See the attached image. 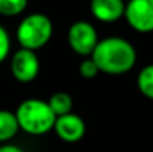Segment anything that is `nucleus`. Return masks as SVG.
<instances>
[{"instance_id":"1","label":"nucleus","mask_w":153,"mask_h":152,"mask_svg":"<svg viewBox=\"0 0 153 152\" xmlns=\"http://www.w3.org/2000/svg\"><path fill=\"white\" fill-rule=\"evenodd\" d=\"M90 58L95 62L100 72L120 75L134 67L137 53L129 40L118 37H109L97 43Z\"/></svg>"},{"instance_id":"2","label":"nucleus","mask_w":153,"mask_h":152,"mask_svg":"<svg viewBox=\"0 0 153 152\" xmlns=\"http://www.w3.org/2000/svg\"><path fill=\"white\" fill-rule=\"evenodd\" d=\"M19 128L32 136L46 135L54 129L56 116L48 107L47 101L28 98L19 104L15 110Z\"/></svg>"},{"instance_id":"3","label":"nucleus","mask_w":153,"mask_h":152,"mask_svg":"<svg viewBox=\"0 0 153 152\" xmlns=\"http://www.w3.org/2000/svg\"><path fill=\"white\" fill-rule=\"evenodd\" d=\"M54 32L53 22L47 15L35 12L26 16L16 28V39L22 48L36 51L50 42Z\"/></svg>"},{"instance_id":"4","label":"nucleus","mask_w":153,"mask_h":152,"mask_svg":"<svg viewBox=\"0 0 153 152\" xmlns=\"http://www.w3.org/2000/svg\"><path fill=\"white\" fill-rule=\"evenodd\" d=\"M67 42L71 50L81 57H91L98 40L94 26L86 20L73 23L67 32Z\"/></svg>"},{"instance_id":"5","label":"nucleus","mask_w":153,"mask_h":152,"mask_svg":"<svg viewBox=\"0 0 153 152\" xmlns=\"http://www.w3.org/2000/svg\"><path fill=\"white\" fill-rule=\"evenodd\" d=\"M124 18L138 32L153 31V0H129L125 4Z\"/></svg>"},{"instance_id":"6","label":"nucleus","mask_w":153,"mask_h":152,"mask_svg":"<svg viewBox=\"0 0 153 152\" xmlns=\"http://www.w3.org/2000/svg\"><path fill=\"white\" fill-rule=\"evenodd\" d=\"M10 67L16 81L22 83H28L38 77L40 70V62L35 51L19 48L11 58Z\"/></svg>"},{"instance_id":"7","label":"nucleus","mask_w":153,"mask_h":152,"mask_svg":"<svg viewBox=\"0 0 153 152\" xmlns=\"http://www.w3.org/2000/svg\"><path fill=\"white\" fill-rule=\"evenodd\" d=\"M54 131L63 142L76 143L85 136L86 125L81 116L75 113H67V115L56 117L55 124H54Z\"/></svg>"},{"instance_id":"8","label":"nucleus","mask_w":153,"mask_h":152,"mask_svg":"<svg viewBox=\"0 0 153 152\" xmlns=\"http://www.w3.org/2000/svg\"><path fill=\"white\" fill-rule=\"evenodd\" d=\"M124 0H91L90 11L97 20L102 23H114L124 18L125 13Z\"/></svg>"},{"instance_id":"9","label":"nucleus","mask_w":153,"mask_h":152,"mask_svg":"<svg viewBox=\"0 0 153 152\" xmlns=\"http://www.w3.org/2000/svg\"><path fill=\"white\" fill-rule=\"evenodd\" d=\"M20 131L15 112L0 109V143L5 144Z\"/></svg>"},{"instance_id":"10","label":"nucleus","mask_w":153,"mask_h":152,"mask_svg":"<svg viewBox=\"0 0 153 152\" xmlns=\"http://www.w3.org/2000/svg\"><path fill=\"white\" fill-rule=\"evenodd\" d=\"M47 104L56 117L67 115V113H71V109H73V98L66 92H56V93H54L48 98Z\"/></svg>"},{"instance_id":"11","label":"nucleus","mask_w":153,"mask_h":152,"mask_svg":"<svg viewBox=\"0 0 153 152\" xmlns=\"http://www.w3.org/2000/svg\"><path fill=\"white\" fill-rule=\"evenodd\" d=\"M137 88L144 97L153 100V63L146 65L138 73Z\"/></svg>"},{"instance_id":"12","label":"nucleus","mask_w":153,"mask_h":152,"mask_svg":"<svg viewBox=\"0 0 153 152\" xmlns=\"http://www.w3.org/2000/svg\"><path fill=\"white\" fill-rule=\"evenodd\" d=\"M28 0H0V15L18 16L27 8Z\"/></svg>"},{"instance_id":"13","label":"nucleus","mask_w":153,"mask_h":152,"mask_svg":"<svg viewBox=\"0 0 153 152\" xmlns=\"http://www.w3.org/2000/svg\"><path fill=\"white\" fill-rule=\"evenodd\" d=\"M98 73H100V69H98V66L95 65V62L91 58L83 59L81 62V65H79V74L83 78H86V80L94 78Z\"/></svg>"},{"instance_id":"14","label":"nucleus","mask_w":153,"mask_h":152,"mask_svg":"<svg viewBox=\"0 0 153 152\" xmlns=\"http://www.w3.org/2000/svg\"><path fill=\"white\" fill-rule=\"evenodd\" d=\"M11 51V38L8 31L0 24V63L8 58Z\"/></svg>"},{"instance_id":"15","label":"nucleus","mask_w":153,"mask_h":152,"mask_svg":"<svg viewBox=\"0 0 153 152\" xmlns=\"http://www.w3.org/2000/svg\"><path fill=\"white\" fill-rule=\"evenodd\" d=\"M0 152H24L20 147L13 144H1L0 145Z\"/></svg>"},{"instance_id":"16","label":"nucleus","mask_w":153,"mask_h":152,"mask_svg":"<svg viewBox=\"0 0 153 152\" xmlns=\"http://www.w3.org/2000/svg\"><path fill=\"white\" fill-rule=\"evenodd\" d=\"M124 1H129V0H124Z\"/></svg>"}]
</instances>
